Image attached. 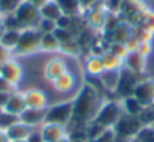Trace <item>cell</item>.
I'll return each instance as SVG.
<instances>
[{
	"label": "cell",
	"mask_w": 154,
	"mask_h": 142,
	"mask_svg": "<svg viewBox=\"0 0 154 142\" xmlns=\"http://www.w3.org/2000/svg\"><path fill=\"white\" fill-rule=\"evenodd\" d=\"M101 104L100 92L92 85L86 83L72 101V116L69 121L71 131H85L86 125L95 118Z\"/></svg>",
	"instance_id": "6da1fadb"
},
{
	"label": "cell",
	"mask_w": 154,
	"mask_h": 142,
	"mask_svg": "<svg viewBox=\"0 0 154 142\" xmlns=\"http://www.w3.org/2000/svg\"><path fill=\"white\" fill-rule=\"evenodd\" d=\"M86 71L88 74L94 76V77H98L101 74H104V65H103V60H101V56H95L92 54L88 60H86Z\"/></svg>",
	"instance_id": "cb8c5ba5"
},
{
	"label": "cell",
	"mask_w": 154,
	"mask_h": 142,
	"mask_svg": "<svg viewBox=\"0 0 154 142\" xmlns=\"http://www.w3.org/2000/svg\"><path fill=\"white\" fill-rule=\"evenodd\" d=\"M149 107H151V109H152V110H154V103H152V104H151V106H149Z\"/></svg>",
	"instance_id": "c3c4849f"
},
{
	"label": "cell",
	"mask_w": 154,
	"mask_h": 142,
	"mask_svg": "<svg viewBox=\"0 0 154 142\" xmlns=\"http://www.w3.org/2000/svg\"><path fill=\"white\" fill-rule=\"evenodd\" d=\"M26 109V101H24V95L20 94V92H12L9 95V100L8 103L5 104L3 110L12 113V115H17L20 116V113Z\"/></svg>",
	"instance_id": "ac0fdd59"
},
{
	"label": "cell",
	"mask_w": 154,
	"mask_h": 142,
	"mask_svg": "<svg viewBox=\"0 0 154 142\" xmlns=\"http://www.w3.org/2000/svg\"><path fill=\"white\" fill-rule=\"evenodd\" d=\"M128 142H137V140H136V139H131V140H128Z\"/></svg>",
	"instance_id": "681fc988"
},
{
	"label": "cell",
	"mask_w": 154,
	"mask_h": 142,
	"mask_svg": "<svg viewBox=\"0 0 154 142\" xmlns=\"http://www.w3.org/2000/svg\"><path fill=\"white\" fill-rule=\"evenodd\" d=\"M14 17L17 20V24H18L20 30L38 27V24H39V21L42 18L41 12H39V8L36 5H33L30 0H24V2L18 6V9L14 12Z\"/></svg>",
	"instance_id": "7a4b0ae2"
},
{
	"label": "cell",
	"mask_w": 154,
	"mask_h": 142,
	"mask_svg": "<svg viewBox=\"0 0 154 142\" xmlns=\"http://www.w3.org/2000/svg\"><path fill=\"white\" fill-rule=\"evenodd\" d=\"M101 60L104 65V71H119L124 66V59L113 54L110 50H106L101 54Z\"/></svg>",
	"instance_id": "ffe728a7"
},
{
	"label": "cell",
	"mask_w": 154,
	"mask_h": 142,
	"mask_svg": "<svg viewBox=\"0 0 154 142\" xmlns=\"http://www.w3.org/2000/svg\"><path fill=\"white\" fill-rule=\"evenodd\" d=\"M109 50H110L113 54H116L118 57H121V59H125V56L128 54L127 45H125V44H119V42H112V44H109Z\"/></svg>",
	"instance_id": "836d02e7"
},
{
	"label": "cell",
	"mask_w": 154,
	"mask_h": 142,
	"mask_svg": "<svg viewBox=\"0 0 154 142\" xmlns=\"http://www.w3.org/2000/svg\"><path fill=\"white\" fill-rule=\"evenodd\" d=\"M115 140V131L113 128H106L98 137L89 140V142H113Z\"/></svg>",
	"instance_id": "e575fe53"
},
{
	"label": "cell",
	"mask_w": 154,
	"mask_h": 142,
	"mask_svg": "<svg viewBox=\"0 0 154 142\" xmlns=\"http://www.w3.org/2000/svg\"><path fill=\"white\" fill-rule=\"evenodd\" d=\"M74 83H75V79H74V76L69 73V71L63 73L62 76H59V77L53 82L54 88H56L59 92H68V91H71V89L74 88Z\"/></svg>",
	"instance_id": "603a6c76"
},
{
	"label": "cell",
	"mask_w": 154,
	"mask_h": 142,
	"mask_svg": "<svg viewBox=\"0 0 154 142\" xmlns=\"http://www.w3.org/2000/svg\"><path fill=\"white\" fill-rule=\"evenodd\" d=\"M24 0H0V17L14 14Z\"/></svg>",
	"instance_id": "4316f807"
},
{
	"label": "cell",
	"mask_w": 154,
	"mask_h": 142,
	"mask_svg": "<svg viewBox=\"0 0 154 142\" xmlns=\"http://www.w3.org/2000/svg\"><path fill=\"white\" fill-rule=\"evenodd\" d=\"M0 142H9L8 137H6V133L3 130H0Z\"/></svg>",
	"instance_id": "ee69618b"
},
{
	"label": "cell",
	"mask_w": 154,
	"mask_h": 142,
	"mask_svg": "<svg viewBox=\"0 0 154 142\" xmlns=\"http://www.w3.org/2000/svg\"><path fill=\"white\" fill-rule=\"evenodd\" d=\"M106 14H107V9L101 2H98L97 5H94L91 9H88V23H89V27L92 29H103L104 26V20H106Z\"/></svg>",
	"instance_id": "8fae6325"
},
{
	"label": "cell",
	"mask_w": 154,
	"mask_h": 142,
	"mask_svg": "<svg viewBox=\"0 0 154 142\" xmlns=\"http://www.w3.org/2000/svg\"><path fill=\"white\" fill-rule=\"evenodd\" d=\"M41 32L33 27V29H24L21 30L18 44L12 50V56H24V54H32L38 50H41Z\"/></svg>",
	"instance_id": "3957f363"
},
{
	"label": "cell",
	"mask_w": 154,
	"mask_h": 142,
	"mask_svg": "<svg viewBox=\"0 0 154 142\" xmlns=\"http://www.w3.org/2000/svg\"><path fill=\"white\" fill-rule=\"evenodd\" d=\"M72 116V101H65L54 104L48 109H45V124H59V125H66L69 124Z\"/></svg>",
	"instance_id": "52a82bcc"
},
{
	"label": "cell",
	"mask_w": 154,
	"mask_h": 142,
	"mask_svg": "<svg viewBox=\"0 0 154 142\" xmlns=\"http://www.w3.org/2000/svg\"><path fill=\"white\" fill-rule=\"evenodd\" d=\"M137 51H140L143 56H148L149 54V51H151V42L149 41H146V42H140V45H139V50Z\"/></svg>",
	"instance_id": "ab89813d"
},
{
	"label": "cell",
	"mask_w": 154,
	"mask_h": 142,
	"mask_svg": "<svg viewBox=\"0 0 154 142\" xmlns=\"http://www.w3.org/2000/svg\"><path fill=\"white\" fill-rule=\"evenodd\" d=\"M2 32H3V24L0 23V35H2Z\"/></svg>",
	"instance_id": "7dc6e473"
},
{
	"label": "cell",
	"mask_w": 154,
	"mask_h": 142,
	"mask_svg": "<svg viewBox=\"0 0 154 142\" xmlns=\"http://www.w3.org/2000/svg\"><path fill=\"white\" fill-rule=\"evenodd\" d=\"M45 109H47V107H45ZM45 109H32V107H26V109L20 113L18 119H20L21 122L30 125V127H36V125H39L41 122H44Z\"/></svg>",
	"instance_id": "5bb4252c"
},
{
	"label": "cell",
	"mask_w": 154,
	"mask_h": 142,
	"mask_svg": "<svg viewBox=\"0 0 154 142\" xmlns=\"http://www.w3.org/2000/svg\"><path fill=\"white\" fill-rule=\"evenodd\" d=\"M27 142H44V139L41 136V131H32L30 136L27 137Z\"/></svg>",
	"instance_id": "60d3db41"
},
{
	"label": "cell",
	"mask_w": 154,
	"mask_h": 142,
	"mask_svg": "<svg viewBox=\"0 0 154 142\" xmlns=\"http://www.w3.org/2000/svg\"><path fill=\"white\" fill-rule=\"evenodd\" d=\"M32 131H33V127H30V125H27L21 121H17L5 133H6L8 140H20V139H27Z\"/></svg>",
	"instance_id": "e0dca14e"
},
{
	"label": "cell",
	"mask_w": 154,
	"mask_h": 142,
	"mask_svg": "<svg viewBox=\"0 0 154 142\" xmlns=\"http://www.w3.org/2000/svg\"><path fill=\"white\" fill-rule=\"evenodd\" d=\"M142 109H143V106H142L133 95L122 98V110H124V113L137 116V115L142 112Z\"/></svg>",
	"instance_id": "d4e9b609"
},
{
	"label": "cell",
	"mask_w": 154,
	"mask_h": 142,
	"mask_svg": "<svg viewBox=\"0 0 154 142\" xmlns=\"http://www.w3.org/2000/svg\"><path fill=\"white\" fill-rule=\"evenodd\" d=\"M0 76H2L6 82H9L11 85L17 86L18 82L23 77V69L20 66V63H17L15 60H8L0 66Z\"/></svg>",
	"instance_id": "9c48e42d"
},
{
	"label": "cell",
	"mask_w": 154,
	"mask_h": 142,
	"mask_svg": "<svg viewBox=\"0 0 154 142\" xmlns=\"http://www.w3.org/2000/svg\"><path fill=\"white\" fill-rule=\"evenodd\" d=\"M109 36H107V39H109V42L112 44V42H119V44H125L128 39H130V36L133 35V26L130 24V23H127V21H121L110 33H107Z\"/></svg>",
	"instance_id": "7c38bea8"
},
{
	"label": "cell",
	"mask_w": 154,
	"mask_h": 142,
	"mask_svg": "<svg viewBox=\"0 0 154 142\" xmlns=\"http://www.w3.org/2000/svg\"><path fill=\"white\" fill-rule=\"evenodd\" d=\"M134 139L137 142H154V127L152 125H143L137 131Z\"/></svg>",
	"instance_id": "f1b7e54d"
},
{
	"label": "cell",
	"mask_w": 154,
	"mask_h": 142,
	"mask_svg": "<svg viewBox=\"0 0 154 142\" xmlns=\"http://www.w3.org/2000/svg\"><path fill=\"white\" fill-rule=\"evenodd\" d=\"M23 95H24L26 107L45 109V106H47V97H45V92L44 91H41V89H29Z\"/></svg>",
	"instance_id": "9a60e30c"
},
{
	"label": "cell",
	"mask_w": 154,
	"mask_h": 142,
	"mask_svg": "<svg viewBox=\"0 0 154 142\" xmlns=\"http://www.w3.org/2000/svg\"><path fill=\"white\" fill-rule=\"evenodd\" d=\"M20 35H21V30H17V29H3L2 35H0V44L12 51L15 48V45L18 44Z\"/></svg>",
	"instance_id": "44dd1931"
},
{
	"label": "cell",
	"mask_w": 154,
	"mask_h": 142,
	"mask_svg": "<svg viewBox=\"0 0 154 142\" xmlns=\"http://www.w3.org/2000/svg\"><path fill=\"white\" fill-rule=\"evenodd\" d=\"M66 71H68L66 62L63 59H60V57H53L44 66V76H45L47 80L54 82L59 76H62L63 73H66Z\"/></svg>",
	"instance_id": "30bf717a"
},
{
	"label": "cell",
	"mask_w": 154,
	"mask_h": 142,
	"mask_svg": "<svg viewBox=\"0 0 154 142\" xmlns=\"http://www.w3.org/2000/svg\"><path fill=\"white\" fill-rule=\"evenodd\" d=\"M56 27H57L56 21H51V20H47V18H41V21H39L36 29L41 33H53L56 30Z\"/></svg>",
	"instance_id": "1f68e13d"
},
{
	"label": "cell",
	"mask_w": 154,
	"mask_h": 142,
	"mask_svg": "<svg viewBox=\"0 0 154 142\" xmlns=\"http://www.w3.org/2000/svg\"><path fill=\"white\" fill-rule=\"evenodd\" d=\"M145 57L140 51H128V54L124 59V66H127L130 71L136 73L137 76H142L143 69H145Z\"/></svg>",
	"instance_id": "4fadbf2b"
},
{
	"label": "cell",
	"mask_w": 154,
	"mask_h": 142,
	"mask_svg": "<svg viewBox=\"0 0 154 142\" xmlns=\"http://www.w3.org/2000/svg\"><path fill=\"white\" fill-rule=\"evenodd\" d=\"M151 125H152V127H154V122H152V124H151Z\"/></svg>",
	"instance_id": "f5cc1de1"
},
{
	"label": "cell",
	"mask_w": 154,
	"mask_h": 142,
	"mask_svg": "<svg viewBox=\"0 0 154 142\" xmlns=\"http://www.w3.org/2000/svg\"><path fill=\"white\" fill-rule=\"evenodd\" d=\"M9 142H27V139H20V140H9Z\"/></svg>",
	"instance_id": "bcb514c9"
},
{
	"label": "cell",
	"mask_w": 154,
	"mask_h": 142,
	"mask_svg": "<svg viewBox=\"0 0 154 142\" xmlns=\"http://www.w3.org/2000/svg\"><path fill=\"white\" fill-rule=\"evenodd\" d=\"M2 110H3V109H2V107H0V113H2Z\"/></svg>",
	"instance_id": "f907efd6"
},
{
	"label": "cell",
	"mask_w": 154,
	"mask_h": 142,
	"mask_svg": "<svg viewBox=\"0 0 154 142\" xmlns=\"http://www.w3.org/2000/svg\"><path fill=\"white\" fill-rule=\"evenodd\" d=\"M41 50H45V51L60 50V42L54 36V33H42L41 35Z\"/></svg>",
	"instance_id": "484cf974"
},
{
	"label": "cell",
	"mask_w": 154,
	"mask_h": 142,
	"mask_svg": "<svg viewBox=\"0 0 154 142\" xmlns=\"http://www.w3.org/2000/svg\"><path fill=\"white\" fill-rule=\"evenodd\" d=\"M41 136H42L44 142H57L66 136V130L63 125L44 122V127L41 128Z\"/></svg>",
	"instance_id": "2e32d148"
},
{
	"label": "cell",
	"mask_w": 154,
	"mask_h": 142,
	"mask_svg": "<svg viewBox=\"0 0 154 142\" xmlns=\"http://www.w3.org/2000/svg\"><path fill=\"white\" fill-rule=\"evenodd\" d=\"M79 2H80V6H82V9L88 11V9H91L94 5H97L98 2H101V0H79Z\"/></svg>",
	"instance_id": "f35d334b"
},
{
	"label": "cell",
	"mask_w": 154,
	"mask_h": 142,
	"mask_svg": "<svg viewBox=\"0 0 154 142\" xmlns=\"http://www.w3.org/2000/svg\"><path fill=\"white\" fill-rule=\"evenodd\" d=\"M9 92H0V107H5V104L8 103V100H9Z\"/></svg>",
	"instance_id": "b9f144b4"
},
{
	"label": "cell",
	"mask_w": 154,
	"mask_h": 142,
	"mask_svg": "<svg viewBox=\"0 0 154 142\" xmlns=\"http://www.w3.org/2000/svg\"><path fill=\"white\" fill-rule=\"evenodd\" d=\"M121 115H122V109H121L119 103L107 101V103L101 104V107L98 109V112H97V115L92 121L100 124L104 128H112L116 124V121L119 119Z\"/></svg>",
	"instance_id": "8992f818"
},
{
	"label": "cell",
	"mask_w": 154,
	"mask_h": 142,
	"mask_svg": "<svg viewBox=\"0 0 154 142\" xmlns=\"http://www.w3.org/2000/svg\"><path fill=\"white\" fill-rule=\"evenodd\" d=\"M0 92H9V94L15 92V86L11 85L9 82H6L2 76H0Z\"/></svg>",
	"instance_id": "74e56055"
},
{
	"label": "cell",
	"mask_w": 154,
	"mask_h": 142,
	"mask_svg": "<svg viewBox=\"0 0 154 142\" xmlns=\"http://www.w3.org/2000/svg\"><path fill=\"white\" fill-rule=\"evenodd\" d=\"M133 97L143 107H149L154 103V80L152 79H140L133 91Z\"/></svg>",
	"instance_id": "ba28073f"
},
{
	"label": "cell",
	"mask_w": 154,
	"mask_h": 142,
	"mask_svg": "<svg viewBox=\"0 0 154 142\" xmlns=\"http://www.w3.org/2000/svg\"><path fill=\"white\" fill-rule=\"evenodd\" d=\"M0 23H2V17H0Z\"/></svg>",
	"instance_id": "816d5d0a"
},
{
	"label": "cell",
	"mask_w": 154,
	"mask_h": 142,
	"mask_svg": "<svg viewBox=\"0 0 154 142\" xmlns=\"http://www.w3.org/2000/svg\"><path fill=\"white\" fill-rule=\"evenodd\" d=\"M56 2L59 3L62 14L68 17H79L80 12L83 11L79 0H56Z\"/></svg>",
	"instance_id": "7402d4cb"
},
{
	"label": "cell",
	"mask_w": 154,
	"mask_h": 142,
	"mask_svg": "<svg viewBox=\"0 0 154 142\" xmlns=\"http://www.w3.org/2000/svg\"><path fill=\"white\" fill-rule=\"evenodd\" d=\"M11 59H12V51L0 44V65H3L5 62H8Z\"/></svg>",
	"instance_id": "8d00e7d4"
},
{
	"label": "cell",
	"mask_w": 154,
	"mask_h": 142,
	"mask_svg": "<svg viewBox=\"0 0 154 142\" xmlns=\"http://www.w3.org/2000/svg\"><path fill=\"white\" fill-rule=\"evenodd\" d=\"M30 2H32L33 5H36L38 8H41V6H42L45 2H48V0H30Z\"/></svg>",
	"instance_id": "7bdbcfd3"
},
{
	"label": "cell",
	"mask_w": 154,
	"mask_h": 142,
	"mask_svg": "<svg viewBox=\"0 0 154 142\" xmlns=\"http://www.w3.org/2000/svg\"><path fill=\"white\" fill-rule=\"evenodd\" d=\"M57 142H71V140H69V137H68V136H65L63 139H60V140H57Z\"/></svg>",
	"instance_id": "f6af8a7d"
},
{
	"label": "cell",
	"mask_w": 154,
	"mask_h": 142,
	"mask_svg": "<svg viewBox=\"0 0 154 142\" xmlns=\"http://www.w3.org/2000/svg\"><path fill=\"white\" fill-rule=\"evenodd\" d=\"M139 80L140 79L136 73L130 71L127 66H122L118 71V77H116V82L113 86V92L116 95H119L121 98L130 97V95H133V91H134L136 85L139 83Z\"/></svg>",
	"instance_id": "5b68a950"
},
{
	"label": "cell",
	"mask_w": 154,
	"mask_h": 142,
	"mask_svg": "<svg viewBox=\"0 0 154 142\" xmlns=\"http://www.w3.org/2000/svg\"><path fill=\"white\" fill-rule=\"evenodd\" d=\"M122 2H124V0H103L106 9H107L109 12H115V14L119 12V8H121Z\"/></svg>",
	"instance_id": "d590c367"
},
{
	"label": "cell",
	"mask_w": 154,
	"mask_h": 142,
	"mask_svg": "<svg viewBox=\"0 0 154 142\" xmlns=\"http://www.w3.org/2000/svg\"><path fill=\"white\" fill-rule=\"evenodd\" d=\"M60 50L68 53V54H71V56H77V54H80L82 47H80L79 42H77V39L74 38V39H69V41L60 44Z\"/></svg>",
	"instance_id": "f546056e"
},
{
	"label": "cell",
	"mask_w": 154,
	"mask_h": 142,
	"mask_svg": "<svg viewBox=\"0 0 154 142\" xmlns=\"http://www.w3.org/2000/svg\"><path fill=\"white\" fill-rule=\"evenodd\" d=\"M39 12H41L42 18H47V20H51V21H56V23L63 15L62 9H60V6H59V3L56 2V0H48V2H45L39 8Z\"/></svg>",
	"instance_id": "d6986e66"
},
{
	"label": "cell",
	"mask_w": 154,
	"mask_h": 142,
	"mask_svg": "<svg viewBox=\"0 0 154 142\" xmlns=\"http://www.w3.org/2000/svg\"><path fill=\"white\" fill-rule=\"evenodd\" d=\"M142 122L137 116H133V115H127V113H122L119 116V119L116 121V124L112 127L113 131H115V136L119 137V139H124V140H131L136 137L137 131L142 128Z\"/></svg>",
	"instance_id": "277c9868"
},
{
	"label": "cell",
	"mask_w": 154,
	"mask_h": 142,
	"mask_svg": "<svg viewBox=\"0 0 154 142\" xmlns=\"http://www.w3.org/2000/svg\"><path fill=\"white\" fill-rule=\"evenodd\" d=\"M137 118L140 119L142 125H151L154 122V110L151 107H143L142 112L137 115Z\"/></svg>",
	"instance_id": "d6a6232c"
},
{
	"label": "cell",
	"mask_w": 154,
	"mask_h": 142,
	"mask_svg": "<svg viewBox=\"0 0 154 142\" xmlns=\"http://www.w3.org/2000/svg\"><path fill=\"white\" fill-rule=\"evenodd\" d=\"M137 27H145L146 30H149L151 33H154V12L152 11H145L143 17H142V21H140V26Z\"/></svg>",
	"instance_id": "4dcf8cb0"
},
{
	"label": "cell",
	"mask_w": 154,
	"mask_h": 142,
	"mask_svg": "<svg viewBox=\"0 0 154 142\" xmlns=\"http://www.w3.org/2000/svg\"><path fill=\"white\" fill-rule=\"evenodd\" d=\"M17 121H20L17 115H12V113H9V112H6V110H2V113H0V130L6 131V130H8L12 124H15Z\"/></svg>",
	"instance_id": "83f0119b"
}]
</instances>
